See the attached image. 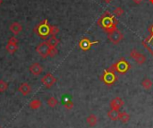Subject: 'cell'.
I'll list each match as a JSON object with an SVG mask.
<instances>
[{
  "label": "cell",
  "mask_w": 153,
  "mask_h": 128,
  "mask_svg": "<svg viewBox=\"0 0 153 128\" xmlns=\"http://www.w3.org/2000/svg\"><path fill=\"white\" fill-rule=\"evenodd\" d=\"M18 91L22 96H27L31 92V86L28 83H22L20 84Z\"/></svg>",
  "instance_id": "10"
},
{
  "label": "cell",
  "mask_w": 153,
  "mask_h": 128,
  "mask_svg": "<svg viewBox=\"0 0 153 128\" xmlns=\"http://www.w3.org/2000/svg\"><path fill=\"white\" fill-rule=\"evenodd\" d=\"M29 71H30V73L32 75H34V76H39V74H42V72H43V67L40 65V64H39V63H34V64H32V65H30Z\"/></svg>",
  "instance_id": "7"
},
{
  "label": "cell",
  "mask_w": 153,
  "mask_h": 128,
  "mask_svg": "<svg viewBox=\"0 0 153 128\" xmlns=\"http://www.w3.org/2000/svg\"><path fill=\"white\" fill-rule=\"evenodd\" d=\"M108 39H109L112 43H114V44H117V43H119V42L123 39V34H122V32H121L119 30H117V29L112 31L109 32V33H108Z\"/></svg>",
  "instance_id": "4"
},
{
  "label": "cell",
  "mask_w": 153,
  "mask_h": 128,
  "mask_svg": "<svg viewBox=\"0 0 153 128\" xmlns=\"http://www.w3.org/2000/svg\"><path fill=\"white\" fill-rule=\"evenodd\" d=\"M108 117L112 121H117V120H119V111L116 110V109H110L108 112Z\"/></svg>",
  "instance_id": "13"
},
{
  "label": "cell",
  "mask_w": 153,
  "mask_h": 128,
  "mask_svg": "<svg viewBox=\"0 0 153 128\" xmlns=\"http://www.w3.org/2000/svg\"><path fill=\"white\" fill-rule=\"evenodd\" d=\"M29 107L31 109H39L41 107V101L39 100H33L30 102Z\"/></svg>",
  "instance_id": "18"
},
{
  "label": "cell",
  "mask_w": 153,
  "mask_h": 128,
  "mask_svg": "<svg viewBox=\"0 0 153 128\" xmlns=\"http://www.w3.org/2000/svg\"><path fill=\"white\" fill-rule=\"evenodd\" d=\"M124 105H125V101L120 97H117L113 99L109 104L110 109H116V110H119V109H121Z\"/></svg>",
  "instance_id": "8"
},
{
  "label": "cell",
  "mask_w": 153,
  "mask_h": 128,
  "mask_svg": "<svg viewBox=\"0 0 153 128\" xmlns=\"http://www.w3.org/2000/svg\"><path fill=\"white\" fill-rule=\"evenodd\" d=\"M113 13H114L115 16L119 17V16H122V15L124 14V10H123L122 7H117V8L113 11Z\"/></svg>",
  "instance_id": "23"
},
{
  "label": "cell",
  "mask_w": 153,
  "mask_h": 128,
  "mask_svg": "<svg viewBox=\"0 0 153 128\" xmlns=\"http://www.w3.org/2000/svg\"><path fill=\"white\" fill-rule=\"evenodd\" d=\"M48 105L50 107V108H55L57 104H58V100L55 98V97H50L48 99V101H47Z\"/></svg>",
  "instance_id": "20"
},
{
  "label": "cell",
  "mask_w": 153,
  "mask_h": 128,
  "mask_svg": "<svg viewBox=\"0 0 153 128\" xmlns=\"http://www.w3.org/2000/svg\"><path fill=\"white\" fill-rule=\"evenodd\" d=\"M149 1H150V2H151V3L153 4V0H149Z\"/></svg>",
  "instance_id": "30"
},
{
  "label": "cell",
  "mask_w": 153,
  "mask_h": 128,
  "mask_svg": "<svg viewBox=\"0 0 153 128\" xmlns=\"http://www.w3.org/2000/svg\"><path fill=\"white\" fill-rule=\"evenodd\" d=\"M8 88V83H5L4 80H0V92L3 93Z\"/></svg>",
  "instance_id": "22"
},
{
  "label": "cell",
  "mask_w": 153,
  "mask_h": 128,
  "mask_svg": "<svg viewBox=\"0 0 153 128\" xmlns=\"http://www.w3.org/2000/svg\"><path fill=\"white\" fill-rule=\"evenodd\" d=\"M41 81V83L46 87V88H51L56 82V78L50 73H48L46 74L42 79L40 80Z\"/></svg>",
  "instance_id": "3"
},
{
  "label": "cell",
  "mask_w": 153,
  "mask_h": 128,
  "mask_svg": "<svg viewBox=\"0 0 153 128\" xmlns=\"http://www.w3.org/2000/svg\"><path fill=\"white\" fill-rule=\"evenodd\" d=\"M152 80L149 79V78H145V79H143V82H142V86H143V88L145 89V90H150V89H152Z\"/></svg>",
  "instance_id": "17"
},
{
  "label": "cell",
  "mask_w": 153,
  "mask_h": 128,
  "mask_svg": "<svg viewBox=\"0 0 153 128\" xmlns=\"http://www.w3.org/2000/svg\"><path fill=\"white\" fill-rule=\"evenodd\" d=\"M8 42H10V43H13V44H18L19 40H18L14 36H12V37L8 39Z\"/></svg>",
  "instance_id": "26"
},
{
  "label": "cell",
  "mask_w": 153,
  "mask_h": 128,
  "mask_svg": "<svg viewBox=\"0 0 153 128\" xmlns=\"http://www.w3.org/2000/svg\"><path fill=\"white\" fill-rule=\"evenodd\" d=\"M59 31H60V30H59V28L57 26L51 25V27H50V35L51 36H56V34L59 33Z\"/></svg>",
  "instance_id": "21"
},
{
  "label": "cell",
  "mask_w": 153,
  "mask_h": 128,
  "mask_svg": "<svg viewBox=\"0 0 153 128\" xmlns=\"http://www.w3.org/2000/svg\"><path fill=\"white\" fill-rule=\"evenodd\" d=\"M107 84H112L114 83L116 81H117V76L115 74V73H111V72H108L107 71L103 76V79H102Z\"/></svg>",
  "instance_id": "11"
},
{
  "label": "cell",
  "mask_w": 153,
  "mask_h": 128,
  "mask_svg": "<svg viewBox=\"0 0 153 128\" xmlns=\"http://www.w3.org/2000/svg\"><path fill=\"white\" fill-rule=\"evenodd\" d=\"M9 30H10V31H11L13 35H18V34L22 31V25H21L19 22H13V23L10 25Z\"/></svg>",
  "instance_id": "12"
},
{
  "label": "cell",
  "mask_w": 153,
  "mask_h": 128,
  "mask_svg": "<svg viewBox=\"0 0 153 128\" xmlns=\"http://www.w3.org/2000/svg\"><path fill=\"white\" fill-rule=\"evenodd\" d=\"M2 3H3V0H0V5L2 4Z\"/></svg>",
  "instance_id": "29"
},
{
  "label": "cell",
  "mask_w": 153,
  "mask_h": 128,
  "mask_svg": "<svg viewBox=\"0 0 153 128\" xmlns=\"http://www.w3.org/2000/svg\"><path fill=\"white\" fill-rule=\"evenodd\" d=\"M64 106L66 109L68 110H71L73 108H74V102L72 100H66L65 103H64Z\"/></svg>",
  "instance_id": "24"
},
{
  "label": "cell",
  "mask_w": 153,
  "mask_h": 128,
  "mask_svg": "<svg viewBox=\"0 0 153 128\" xmlns=\"http://www.w3.org/2000/svg\"><path fill=\"white\" fill-rule=\"evenodd\" d=\"M50 27L47 19L41 21L33 30V31L42 39H47L48 37L50 35Z\"/></svg>",
  "instance_id": "1"
},
{
  "label": "cell",
  "mask_w": 153,
  "mask_h": 128,
  "mask_svg": "<svg viewBox=\"0 0 153 128\" xmlns=\"http://www.w3.org/2000/svg\"><path fill=\"white\" fill-rule=\"evenodd\" d=\"M47 42H48V44L49 45L50 48H56V46H57L58 43H59V39H56V36H52L51 38H49V39L47 40Z\"/></svg>",
  "instance_id": "16"
},
{
  "label": "cell",
  "mask_w": 153,
  "mask_h": 128,
  "mask_svg": "<svg viewBox=\"0 0 153 128\" xmlns=\"http://www.w3.org/2000/svg\"><path fill=\"white\" fill-rule=\"evenodd\" d=\"M111 1H112V0H103V2H104V3H106V4H109Z\"/></svg>",
  "instance_id": "28"
},
{
  "label": "cell",
  "mask_w": 153,
  "mask_h": 128,
  "mask_svg": "<svg viewBox=\"0 0 153 128\" xmlns=\"http://www.w3.org/2000/svg\"><path fill=\"white\" fill-rule=\"evenodd\" d=\"M142 1H143V0H134V3H136V4H141V3H142Z\"/></svg>",
  "instance_id": "27"
},
{
  "label": "cell",
  "mask_w": 153,
  "mask_h": 128,
  "mask_svg": "<svg viewBox=\"0 0 153 128\" xmlns=\"http://www.w3.org/2000/svg\"><path fill=\"white\" fill-rule=\"evenodd\" d=\"M0 128H1V127H0Z\"/></svg>",
  "instance_id": "31"
},
{
  "label": "cell",
  "mask_w": 153,
  "mask_h": 128,
  "mask_svg": "<svg viewBox=\"0 0 153 128\" xmlns=\"http://www.w3.org/2000/svg\"><path fill=\"white\" fill-rule=\"evenodd\" d=\"M58 51H57V48H50V51H49V57H54L57 55Z\"/></svg>",
  "instance_id": "25"
},
{
  "label": "cell",
  "mask_w": 153,
  "mask_h": 128,
  "mask_svg": "<svg viewBox=\"0 0 153 128\" xmlns=\"http://www.w3.org/2000/svg\"><path fill=\"white\" fill-rule=\"evenodd\" d=\"M98 43V41H91L89 39L87 38H83L80 42H79V47L82 49V50H88L91 48V47L94 44Z\"/></svg>",
  "instance_id": "9"
},
{
  "label": "cell",
  "mask_w": 153,
  "mask_h": 128,
  "mask_svg": "<svg viewBox=\"0 0 153 128\" xmlns=\"http://www.w3.org/2000/svg\"><path fill=\"white\" fill-rule=\"evenodd\" d=\"M5 49H6V51L9 54H14L17 51V49H18V45L8 42L7 45H6V47H5Z\"/></svg>",
  "instance_id": "15"
},
{
  "label": "cell",
  "mask_w": 153,
  "mask_h": 128,
  "mask_svg": "<svg viewBox=\"0 0 153 128\" xmlns=\"http://www.w3.org/2000/svg\"><path fill=\"white\" fill-rule=\"evenodd\" d=\"M119 120L126 124L130 120V115L126 112H119Z\"/></svg>",
  "instance_id": "19"
},
{
  "label": "cell",
  "mask_w": 153,
  "mask_h": 128,
  "mask_svg": "<svg viewBox=\"0 0 153 128\" xmlns=\"http://www.w3.org/2000/svg\"><path fill=\"white\" fill-rule=\"evenodd\" d=\"M86 121H87V124H88L90 127H95V126L98 124V121H99V120H98V118H97L95 115L91 114V115H90V116L87 118Z\"/></svg>",
  "instance_id": "14"
},
{
  "label": "cell",
  "mask_w": 153,
  "mask_h": 128,
  "mask_svg": "<svg viewBox=\"0 0 153 128\" xmlns=\"http://www.w3.org/2000/svg\"><path fill=\"white\" fill-rule=\"evenodd\" d=\"M36 51L37 53L43 58H47L48 57H49V51H50V47L48 44L47 41H42L41 43H39L37 48H36Z\"/></svg>",
  "instance_id": "2"
},
{
  "label": "cell",
  "mask_w": 153,
  "mask_h": 128,
  "mask_svg": "<svg viewBox=\"0 0 153 128\" xmlns=\"http://www.w3.org/2000/svg\"><path fill=\"white\" fill-rule=\"evenodd\" d=\"M115 66H116L117 72H118L120 74H124L129 69V64L124 59H121L119 62L115 64Z\"/></svg>",
  "instance_id": "6"
},
{
  "label": "cell",
  "mask_w": 153,
  "mask_h": 128,
  "mask_svg": "<svg viewBox=\"0 0 153 128\" xmlns=\"http://www.w3.org/2000/svg\"><path fill=\"white\" fill-rule=\"evenodd\" d=\"M130 57H133L134 59V61L138 64V65H143L146 62V57L142 54L139 53L136 49H132L130 52Z\"/></svg>",
  "instance_id": "5"
}]
</instances>
